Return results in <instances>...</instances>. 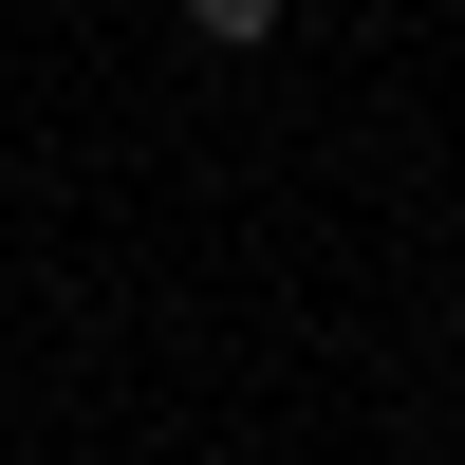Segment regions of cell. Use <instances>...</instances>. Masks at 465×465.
<instances>
[{
    "mask_svg": "<svg viewBox=\"0 0 465 465\" xmlns=\"http://www.w3.org/2000/svg\"><path fill=\"white\" fill-rule=\"evenodd\" d=\"M186 37H223V56H242V37H280V0H186Z\"/></svg>",
    "mask_w": 465,
    "mask_h": 465,
    "instance_id": "6da1fadb",
    "label": "cell"
}]
</instances>
